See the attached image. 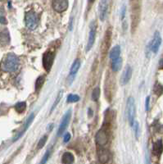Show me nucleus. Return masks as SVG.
Wrapping results in <instances>:
<instances>
[{
    "mask_svg": "<svg viewBox=\"0 0 163 164\" xmlns=\"http://www.w3.org/2000/svg\"><path fill=\"white\" fill-rule=\"evenodd\" d=\"M9 40H10V38H9L8 31L7 30L1 31L0 32V42L7 44L9 43Z\"/></svg>",
    "mask_w": 163,
    "mask_h": 164,
    "instance_id": "412c9836",
    "label": "nucleus"
},
{
    "mask_svg": "<svg viewBox=\"0 0 163 164\" xmlns=\"http://www.w3.org/2000/svg\"><path fill=\"white\" fill-rule=\"evenodd\" d=\"M62 92L63 91L61 90L59 93H58V95H57V99L56 100H55V102L53 103V104H52V109H51V112H52L54 109H55V108L57 107V105L58 104V103L60 102V100L62 99Z\"/></svg>",
    "mask_w": 163,
    "mask_h": 164,
    "instance_id": "cd10ccee",
    "label": "nucleus"
},
{
    "mask_svg": "<svg viewBox=\"0 0 163 164\" xmlns=\"http://www.w3.org/2000/svg\"><path fill=\"white\" fill-rule=\"evenodd\" d=\"M122 63H123V61H122V58L121 57H118L116 59H114V60H112V70L113 71H118L121 69L122 67Z\"/></svg>",
    "mask_w": 163,
    "mask_h": 164,
    "instance_id": "6ab92c4d",
    "label": "nucleus"
},
{
    "mask_svg": "<svg viewBox=\"0 0 163 164\" xmlns=\"http://www.w3.org/2000/svg\"><path fill=\"white\" fill-rule=\"evenodd\" d=\"M55 58V53L52 51H47L43 55V66L46 71H49L51 70L53 62Z\"/></svg>",
    "mask_w": 163,
    "mask_h": 164,
    "instance_id": "423d86ee",
    "label": "nucleus"
},
{
    "mask_svg": "<svg viewBox=\"0 0 163 164\" xmlns=\"http://www.w3.org/2000/svg\"><path fill=\"white\" fill-rule=\"evenodd\" d=\"M161 43H162V37L161 35L158 31H156L154 34V37L152 40L150 44V49L152 50V52L157 53L158 52L159 48L161 46Z\"/></svg>",
    "mask_w": 163,
    "mask_h": 164,
    "instance_id": "9b49d317",
    "label": "nucleus"
},
{
    "mask_svg": "<svg viewBox=\"0 0 163 164\" xmlns=\"http://www.w3.org/2000/svg\"><path fill=\"white\" fill-rule=\"evenodd\" d=\"M125 12H126V8H125V6L123 7V8L121 10V20L123 21L125 17Z\"/></svg>",
    "mask_w": 163,
    "mask_h": 164,
    "instance_id": "473e14b6",
    "label": "nucleus"
},
{
    "mask_svg": "<svg viewBox=\"0 0 163 164\" xmlns=\"http://www.w3.org/2000/svg\"><path fill=\"white\" fill-rule=\"evenodd\" d=\"M80 98L79 95L71 94V95H68V97H67V103H76L80 100Z\"/></svg>",
    "mask_w": 163,
    "mask_h": 164,
    "instance_id": "393cba45",
    "label": "nucleus"
},
{
    "mask_svg": "<svg viewBox=\"0 0 163 164\" xmlns=\"http://www.w3.org/2000/svg\"><path fill=\"white\" fill-rule=\"evenodd\" d=\"M132 14H131V19H132V29H135L137 27L139 22V17H140V5L137 0H133L132 3Z\"/></svg>",
    "mask_w": 163,
    "mask_h": 164,
    "instance_id": "f03ea898",
    "label": "nucleus"
},
{
    "mask_svg": "<svg viewBox=\"0 0 163 164\" xmlns=\"http://www.w3.org/2000/svg\"><path fill=\"white\" fill-rule=\"evenodd\" d=\"M127 117L129 125L133 126L135 117V104L133 97H129L127 100Z\"/></svg>",
    "mask_w": 163,
    "mask_h": 164,
    "instance_id": "20e7f679",
    "label": "nucleus"
},
{
    "mask_svg": "<svg viewBox=\"0 0 163 164\" xmlns=\"http://www.w3.org/2000/svg\"><path fill=\"white\" fill-rule=\"evenodd\" d=\"M47 140H48L47 135H43V137L39 139V143H38V149H42V148L45 145V144L47 142Z\"/></svg>",
    "mask_w": 163,
    "mask_h": 164,
    "instance_id": "c85d7f7f",
    "label": "nucleus"
},
{
    "mask_svg": "<svg viewBox=\"0 0 163 164\" xmlns=\"http://www.w3.org/2000/svg\"><path fill=\"white\" fill-rule=\"evenodd\" d=\"M52 8L57 13H63L68 8V0H52Z\"/></svg>",
    "mask_w": 163,
    "mask_h": 164,
    "instance_id": "9d476101",
    "label": "nucleus"
},
{
    "mask_svg": "<svg viewBox=\"0 0 163 164\" xmlns=\"http://www.w3.org/2000/svg\"><path fill=\"white\" fill-rule=\"evenodd\" d=\"M50 154H51V150H50V149H48L47 151L45 152V153H44V155H43V157L42 158V159H41V161H40L39 164L47 163V162L48 161V159H49Z\"/></svg>",
    "mask_w": 163,
    "mask_h": 164,
    "instance_id": "a878e982",
    "label": "nucleus"
},
{
    "mask_svg": "<svg viewBox=\"0 0 163 164\" xmlns=\"http://www.w3.org/2000/svg\"><path fill=\"white\" fill-rule=\"evenodd\" d=\"M131 76H132V69L129 66H127L125 67V69L124 70L123 74L121 75L120 80V85H122V86L126 85L129 81V80L131 79Z\"/></svg>",
    "mask_w": 163,
    "mask_h": 164,
    "instance_id": "ddd939ff",
    "label": "nucleus"
},
{
    "mask_svg": "<svg viewBox=\"0 0 163 164\" xmlns=\"http://www.w3.org/2000/svg\"><path fill=\"white\" fill-rule=\"evenodd\" d=\"M96 30H97V23L94 21L91 22L90 25V33H89V39L88 43L86 45V51L89 52L92 48L94 43L95 38H96Z\"/></svg>",
    "mask_w": 163,
    "mask_h": 164,
    "instance_id": "7ed1b4c3",
    "label": "nucleus"
},
{
    "mask_svg": "<svg viewBox=\"0 0 163 164\" xmlns=\"http://www.w3.org/2000/svg\"><path fill=\"white\" fill-rule=\"evenodd\" d=\"M108 139H109L108 134L107 131L103 129L99 130L95 135V142L99 146L106 145L108 142Z\"/></svg>",
    "mask_w": 163,
    "mask_h": 164,
    "instance_id": "0eeeda50",
    "label": "nucleus"
},
{
    "mask_svg": "<svg viewBox=\"0 0 163 164\" xmlns=\"http://www.w3.org/2000/svg\"><path fill=\"white\" fill-rule=\"evenodd\" d=\"M95 0H89V3H90V4H93Z\"/></svg>",
    "mask_w": 163,
    "mask_h": 164,
    "instance_id": "f704fd0d",
    "label": "nucleus"
},
{
    "mask_svg": "<svg viewBox=\"0 0 163 164\" xmlns=\"http://www.w3.org/2000/svg\"><path fill=\"white\" fill-rule=\"evenodd\" d=\"M99 155V159L102 163H105L109 160V152L106 149H100L98 153Z\"/></svg>",
    "mask_w": 163,
    "mask_h": 164,
    "instance_id": "a211bd4d",
    "label": "nucleus"
},
{
    "mask_svg": "<svg viewBox=\"0 0 163 164\" xmlns=\"http://www.w3.org/2000/svg\"><path fill=\"white\" fill-rule=\"evenodd\" d=\"M80 67V61L79 59H76L74 61L72 65H71V70H70V73H69V77H70L71 81H73V80L76 77Z\"/></svg>",
    "mask_w": 163,
    "mask_h": 164,
    "instance_id": "4468645a",
    "label": "nucleus"
},
{
    "mask_svg": "<svg viewBox=\"0 0 163 164\" xmlns=\"http://www.w3.org/2000/svg\"><path fill=\"white\" fill-rule=\"evenodd\" d=\"M162 151H163L162 141L160 139V140H157V142L154 143L153 148V153L154 155L160 156L162 154Z\"/></svg>",
    "mask_w": 163,
    "mask_h": 164,
    "instance_id": "dca6fc26",
    "label": "nucleus"
},
{
    "mask_svg": "<svg viewBox=\"0 0 163 164\" xmlns=\"http://www.w3.org/2000/svg\"><path fill=\"white\" fill-rule=\"evenodd\" d=\"M149 100H150V98H149V96H148L146 98V102H145V109H146V111H148V109H149Z\"/></svg>",
    "mask_w": 163,
    "mask_h": 164,
    "instance_id": "2f4dec72",
    "label": "nucleus"
},
{
    "mask_svg": "<svg viewBox=\"0 0 163 164\" xmlns=\"http://www.w3.org/2000/svg\"><path fill=\"white\" fill-rule=\"evenodd\" d=\"M134 129V133H135V136L136 138H139V123L138 121H134L133 124Z\"/></svg>",
    "mask_w": 163,
    "mask_h": 164,
    "instance_id": "c756f323",
    "label": "nucleus"
},
{
    "mask_svg": "<svg viewBox=\"0 0 163 164\" xmlns=\"http://www.w3.org/2000/svg\"><path fill=\"white\" fill-rule=\"evenodd\" d=\"M154 91L155 95H157V96H160L161 95H162L163 93V87L162 86H161L160 84H157L154 86Z\"/></svg>",
    "mask_w": 163,
    "mask_h": 164,
    "instance_id": "bb28decb",
    "label": "nucleus"
},
{
    "mask_svg": "<svg viewBox=\"0 0 163 164\" xmlns=\"http://www.w3.org/2000/svg\"><path fill=\"white\" fill-rule=\"evenodd\" d=\"M108 11V0H100L99 4V18L102 22H104L107 18Z\"/></svg>",
    "mask_w": 163,
    "mask_h": 164,
    "instance_id": "1a4fd4ad",
    "label": "nucleus"
},
{
    "mask_svg": "<svg viewBox=\"0 0 163 164\" xmlns=\"http://www.w3.org/2000/svg\"><path fill=\"white\" fill-rule=\"evenodd\" d=\"M44 81H45V77L43 76H40L37 78V80L35 81V90H39L42 88Z\"/></svg>",
    "mask_w": 163,
    "mask_h": 164,
    "instance_id": "4be33fe9",
    "label": "nucleus"
},
{
    "mask_svg": "<svg viewBox=\"0 0 163 164\" xmlns=\"http://www.w3.org/2000/svg\"><path fill=\"white\" fill-rule=\"evenodd\" d=\"M111 38H112V30H111V29H107L106 33H105L103 43H102V53H107L108 48L110 47Z\"/></svg>",
    "mask_w": 163,
    "mask_h": 164,
    "instance_id": "f8f14e48",
    "label": "nucleus"
},
{
    "mask_svg": "<svg viewBox=\"0 0 163 164\" xmlns=\"http://www.w3.org/2000/svg\"><path fill=\"white\" fill-rule=\"evenodd\" d=\"M20 65V61L18 57L14 53H8L3 58L0 64V69L3 72H14L17 70Z\"/></svg>",
    "mask_w": 163,
    "mask_h": 164,
    "instance_id": "f257e3e1",
    "label": "nucleus"
},
{
    "mask_svg": "<svg viewBox=\"0 0 163 164\" xmlns=\"http://www.w3.org/2000/svg\"><path fill=\"white\" fill-rule=\"evenodd\" d=\"M75 161L74 155L70 152H66L62 157V162L63 164H72Z\"/></svg>",
    "mask_w": 163,
    "mask_h": 164,
    "instance_id": "f3484780",
    "label": "nucleus"
},
{
    "mask_svg": "<svg viewBox=\"0 0 163 164\" xmlns=\"http://www.w3.org/2000/svg\"><path fill=\"white\" fill-rule=\"evenodd\" d=\"M160 67H161V68H163V58L162 59H161V61H160Z\"/></svg>",
    "mask_w": 163,
    "mask_h": 164,
    "instance_id": "72a5a7b5",
    "label": "nucleus"
},
{
    "mask_svg": "<svg viewBox=\"0 0 163 164\" xmlns=\"http://www.w3.org/2000/svg\"><path fill=\"white\" fill-rule=\"evenodd\" d=\"M100 94H101L100 88L99 87L94 88L93 92H92V100L94 101H97L99 99V97H100Z\"/></svg>",
    "mask_w": 163,
    "mask_h": 164,
    "instance_id": "b1692460",
    "label": "nucleus"
},
{
    "mask_svg": "<svg viewBox=\"0 0 163 164\" xmlns=\"http://www.w3.org/2000/svg\"><path fill=\"white\" fill-rule=\"evenodd\" d=\"M26 26L30 30H34L38 26V18L37 15L34 12H28L26 13L25 17Z\"/></svg>",
    "mask_w": 163,
    "mask_h": 164,
    "instance_id": "39448f33",
    "label": "nucleus"
},
{
    "mask_svg": "<svg viewBox=\"0 0 163 164\" xmlns=\"http://www.w3.org/2000/svg\"><path fill=\"white\" fill-rule=\"evenodd\" d=\"M34 113H31L30 116H29V117L27 118V120H26V125H25V128L22 130V131L20 132V134L18 135H17L16 138L14 139V140H13V141H16V140H17L18 139H19L20 137H21V136H22V135H23L24 133H25V132H26V130L28 129V128H29V126L31 125V123H32V121H33V120H34Z\"/></svg>",
    "mask_w": 163,
    "mask_h": 164,
    "instance_id": "2eb2a0df",
    "label": "nucleus"
},
{
    "mask_svg": "<svg viewBox=\"0 0 163 164\" xmlns=\"http://www.w3.org/2000/svg\"><path fill=\"white\" fill-rule=\"evenodd\" d=\"M26 102H19L18 104L15 105V109L18 113H22L26 110Z\"/></svg>",
    "mask_w": 163,
    "mask_h": 164,
    "instance_id": "5701e85b",
    "label": "nucleus"
},
{
    "mask_svg": "<svg viewBox=\"0 0 163 164\" xmlns=\"http://www.w3.org/2000/svg\"><path fill=\"white\" fill-rule=\"evenodd\" d=\"M70 139H71V134L70 133H66L64 135V139H63L64 143H67L68 141H70Z\"/></svg>",
    "mask_w": 163,
    "mask_h": 164,
    "instance_id": "7c9ffc66",
    "label": "nucleus"
},
{
    "mask_svg": "<svg viewBox=\"0 0 163 164\" xmlns=\"http://www.w3.org/2000/svg\"><path fill=\"white\" fill-rule=\"evenodd\" d=\"M71 110L70 109V110H68L67 112H66V114H65L62 120L61 121L59 128H58V130H57V135L58 136H61L65 132V130L68 126L69 122L71 121Z\"/></svg>",
    "mask_w": 163,
    "mask_h": 164,
    "instance_id": "6e6552de",
    "label": "nucleus"
},
{
    "mask_svg": "<svg viewBox=\"0 0 163 164\" xmlns=\"http://www.w3.org/2000/svg\"><path fill=\"white\" fill-rule=\"evenodd\" d=\"M120 48L119 45H116L114 48H112V50L109 53V57L111 60H114L118 57H120Z\"/></svg>",
    "mask_w": 163,
    "mask_h": 164,
    "instance_id": "aec40b11",
    "label": "nucleus"
}]
</instances>
